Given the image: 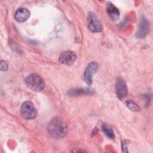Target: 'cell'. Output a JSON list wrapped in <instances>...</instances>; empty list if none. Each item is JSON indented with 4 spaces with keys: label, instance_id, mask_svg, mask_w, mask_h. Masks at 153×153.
I'll list each match as a JSON object with an SVG mask.
<instances>
[{
    "label": "cell",
    "instance_id": "obj_7",
    "mask_svg": "<svg viewBox=\"0 0 153 153\" xmlns=\"http://www.w3.org/2000/svg\"><path fill=\"white\" fill-rule=\"evenodd\" d=\"M76 59V54L72 51H63L59 56V62L65 65H72Z\"/></svg>",
    "mask_w": 153,
    "mask_h": 153
},
{
    "label": "cell",
    "instance_id": "obj_3",
    "mask_svg": "<svg viewBox=\"0 0 153 153\" xmlns=\"http://www.w3.org/2000/svg\"><path fill=\"white\" fill-rule=\"evenodd\" d=\"M20 112L22 117L26 120H32L35 118L37 115V111L33 104L26 101L24 102L20 108Z\"/></svg>",
    "mask_w": 153,
    "mask_h": 153
},
{
    "label": "cell",
    "instance_id": "obj_9",
    "mask_svg": "<svg viewBox=\"0 0 153 153\" xmlns=\"http://www.w3.org/2000/svg\"><path fill=\"white\" fill-rule=\"evenodd\" d=\"M29 16L30 12L26 8H20L18 9L14 14V18L19 22H23L27 20Z\"/></svg>",
    "mask_w": 153,
    "mask_h": 153
},
{
    "label": "cell",
    "instance_id": "obj_1",
    "mask_svg": "<svg viewBox=\"0 0 153 153\" xmlns=\"http://www.w3.org/2000/svg\"><path fill=\"white\" fill-rule=\"evenodd\" d=\"M47 128L50 134L56 139L63 138L68 133L67 124L59 117H56L51 120Z\"/></svg>",
    "mask_w": 153,
    "mask_h": 153
},
{
    "label": "cell",
    "instance_id": "obj_11",
    "mask_svg": "<svg viewBox=\"0 0 153 153\" xmlns=\"http://www.w3.org/2000/svg\"><path fill=\"white\" fill-rule=\"evenodd\" d=\"M91 90L90 89L85 88H73L68 91V94L71 96H76L83 94H91Z\"/></svg>",
    "mask_w": 153,
    "mask_h": 153
},
{
    "label": "cell",
    "instance_id": "obj_13",
    "mask_svg": "<svg viewBox=\"0 0 153 153\" xmlns=\"http://www.w3.org/2000/svg\"><path fill=\"white\" fill-rule=\"evenodd\" d=\"M126 105L132 111H139L140 110V108L132 100H126Z\"/></svg>",
    "mask_w": 153,
    "mask_h": 153
},
{
    "label": "cell",
    "instance_id": "obj_15",
    "mask_svg": "<svg viewBox=\"0 0 153 153\" xmlns=\"http://www.w3.org/2000/svg\"><path fill=\"white\" fill-rule=\"evenodd\" d=\"M128 142L127 140H124L122 142V148H123V151L124 152H127V146L128 145Z\"/></svg>",
    "mask_w": 153,
    "mask_h": 153
},
{
    "label": "cell",
    "instance_id": "obj_14",
    "mask_svg": "<svg viewBox=\"0 0 153 153\" xmlns=\"http://www.w3.org/2000/svg\"><path fill=\"white\" fill-rule=\"evenodd\" d=\"M0 68H1V70L2 71H5L8 69V64L5 60H2L1 61Z\"/></svg>",
    "mask_w": 153,
    "mask_h": 153
},
{
    "label": "cell",
    "instance_id": "obj_4",
    "mask_svg": "<svg viewBox=\"0 0 153 153\" xmlns=\"http://www.w3.org/2000/svg\"><path fill=\"white\" fill-rule=\"evenodd\" d=\"M88 26L92 32H99L102 30V26L97 16L93 12H90L87 16Z\"/></svg>",
    "mask_w": 153,
    "mask_h": 153
},
{
    "label": "cell",
    "instance_id": "obj_6",
    "mask_svg": "<svg viewBox=\"0 0 153 153\" xmlns=\"http://www.w3.org/2000/svg\"><path fill=\"white\" fill-rule=\"evenodd\" d=\"M115 90L117 96L120 99H124L127 95V86L123 78H118L117 79L115 83Z\"/></svg>",
    "mask_w": 153,
    "mask_h": 153
},
{
    "label": "cell",
    "instance_id": "obj_10",
    "mask_svg": "<svg viewBox=\"0 0 153 153\" xmlns=\"http://www.w3.org/2000/svg\"><path fill=\"white\" fill-rule=\"evenodd\" d=\"M106 11L111 18V19L113 21L117 20L120 17V11L111 2H109L107 4L106 7Z\"/></svg>",
    "mask_w": 153,
    "mask_h": 153
},
{
    "label": "cell",
    "instance_id": "obj_12",
    "mask_svg": "<svg viewBox=\"0 0 153 153\" xmlns=\"http://www.w3.org/2000/svg\"><path fill=\"white\" fill-rule=\"evenodd\" d=\"M102 130L103 131L104 133L106 135V136L108 137H109L111 139H114L115 138V135H114L113 130L109 126L104 124L102 125Z\"/></svg>",
    "mask_w": 153,
    "mask_h": 153
},
{
    "label": "cell",
    "instance_id": "obj_2",
    "mask_svg": "<svg viewBox=\"0 0 153 153\" xmlns=\"http://www.w3.org/2000/svg\"><path fill=\"white\" fill-rule=\"evenodd\" d=\"M26 85L32 90L39 91L43 90L45 86V83L43 78L36 74H32L25 79Z\"/></svg>",
    "mask_w": 153,
    "mask_h": 153
},
{
    "label": "cell",
    "instance_id": "obj_5",
    "mask_svg": "<svg viewBox=\"0 0 153 153\" xmlns=\"http://www.w3.org/2000/svg\"><path fill=\"white\" fill-rule=\"evenodd\" d=\"M98 64L95 62L89 63L86 66L84 74V78L85 82L90 85L93 82V76L97 72L98 69Z\"/></svg>",
    "mask_w": 153,
    "mask_h": 153
},
{
    "label": "cell",
    "instance_id": "obj_8",
    "mask_svg": "<svg viewBox=\"0 0 153 153\" xmlns=\"http://www.w3.org/2000/svg\"><path fill=\"white\" fill-rule=\"evenodd\" d=\"M149 31V23L146 18L142 17L138 26V30L136 33L137 37L139 38H144Z\"/></svg>",
    "mask_w": 153,
    "mask_h": 153
}]
</instances>
